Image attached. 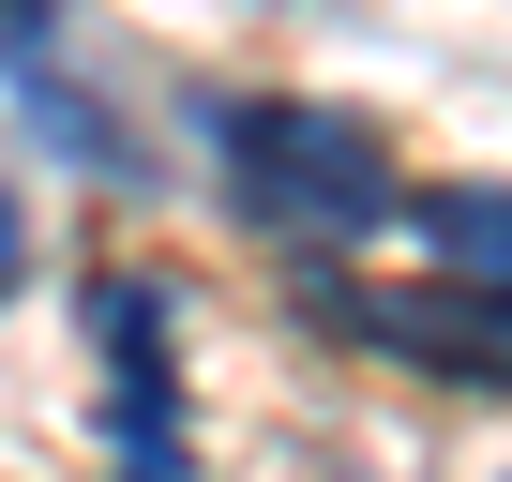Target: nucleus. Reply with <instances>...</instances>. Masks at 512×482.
<instances>
[{
    "label": "nucleus",
    "instance_id": "7ed1b4c3",
    "mask_svg": "<svg viewBox=\"0 0 512 482\" xmlns=\"http://www.w3.org/2000/svg\"><path fill=\"white\" fill-rule=\"evenodd\" d=\"M302 317L407 362V377H452V392H512V287H467V272H422V287H377V272H302Z\"/></svg>",
    "mask_w": 512,
    "mask_h": 482
},
{
    "label": "nucleus",
    "instance_id": "423d86ee",
    "mask_svg": "<svg viewBox=\"0 0 512 482\" xmlns=\"http://www.w3.org/2000/svg\"><path fill=\"white\" fill-rule=\"evenodd\" d=\"M46 31H61V0H0V61H31Z\"/></svg>",
    "mask_w": 512,
    "mask_h": 482
},
{
    "label": "nucleus",
    "instance_id": "f03ea898",
    "mask_svg": "<svg viewBox=\"0 0 512 482\" xmlns=\"http://www.w3.org/2000/svg\"><path fill=\"white\" fill-rule=\"evenodd\" d=\"M91 392H106V482H196V392H181V287L91 272Z\"/></svg>",
    "mask_w": 512,
    "mask_h": 482
},
{
    "label": "nucleus",
    "instance_id": "f257e3e1",
    "mask_svg": "<svg viewBox=\"0 0 512 482\" xmlns=\"http://www.w3.org/2000/svg\"><path fill=\"white\" fill-rule=\"evenodd\" d=\"M196 136H211L226 211L272 226V241H302V257H317V241H377V226L407 211V166H392V136H377L362 106H317V91H211Z\"/></svg>",
    "mask_w": 512,
    "mask_h": 482
},
{
    "label": "nucleus",
    "instance_id": "20e7f679",
    "mask_svg": "<svg viewBox=\"0 0 512 482\" xmlns=\"http://www.w3.org/2000/svg\"><path fill=\"white\" fill-rule=\"evenodd\" d=\"M407 226L437 241V272L512 287V181H437V196H407Z\"/></svg>",
    "mask_w": 512,
    "mask_h": 482
},
{
    "label": "nucleus",
    "instance_id": "39448f33",
    "mask_svg": "<svg viewBox=\"0 0 512 482\" xmlns=\"http://www.w3.org/2000/svg\"><path fill=\"white\" fill-rule=\"evenodd\" d=\"M31 121H46V151H61V166H106V181H136V166H151V151H136L91 91H61V76H31Z\"/></svg>",
    "mask_w": 512,
    "mask_h": 482
},
{
    "label": "nucleus",
    "instance_id": "0eeeda50",
    "mask_svg": "<svg viewBox=\"0 0 512 482\" xmlns=\"http://www.w3.org/2000/svg\"><path fill=\"white\" fill-rule=\"evenodd\" d=\"M16 287H31V211L0 196V302H16Z\"/></svg>",
    "mask_w": 512,
    "mask_h": 482
}]
</instances>
